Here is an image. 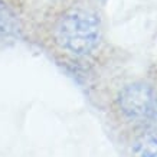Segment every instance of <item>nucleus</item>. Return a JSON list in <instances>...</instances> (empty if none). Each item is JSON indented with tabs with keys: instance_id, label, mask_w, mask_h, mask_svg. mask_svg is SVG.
I'll use <instances>...</instances> for the list:
<instances>
[{
	"instance_id": "obj_2",
	"label": "nucleus",
	"mask_w": 157,
	"mask_h": 157,
	"mask_svg": "<svg viewBox=\"0 0 157 157\" xmlns=\"http://www.w3.org/2000/svg\"><path fill=\"white\" fill-rule=\"evenodd\" d=\"M120 113L124 118L136 123L157 120V94L150 85L136 82L124 86L117 98Z\"/></svg>"
},
{
	"instance_id": "obj_4",
	"label": "nucleus",
	"mask_w": 157,
	"mask_h": 157,
	"mask_svg": "<svg viewBox=\"0 0 157 157\" xmlns=\"http://www.w3.org/2000/svg\"><path fill=\"white\" fill-rule=\"evenodd\" d=\"M131 157H157V133L146 131L133 143Z\"/></svg>"
},
{
	"instance_id": "obj_1",
	"label": "nucleus",
	"mask_w": 157,
	"mask_h": 157,
	"mask_svg": "<svg viewBox=\"0 0 157 157\" xmlns=\"http://www.w3.org/2000/svg\"><path fill=\"white\" fill-rule=\"evenodd\" d=\"M55 39L58 45L68 53L74 56H86L100 43V19L88 10H68L58 19Z\"/></svg>"
},
{
	"instance_id": "obj_3",
	"label": "nucleus",
	"mask_w": 157,
	"mask_h": 157,
	"mask_svg": "<svg viewBox=\"0 0 157 157\" xmlns=\"http://www.w3.org/2000/svg\"><path fill=\"white\" fill-rule=\"evenodd\" d=\"M20 32L19 17L12 7L5 2H0V45L13 42Z\"/></svg>"
}]
</instances>
